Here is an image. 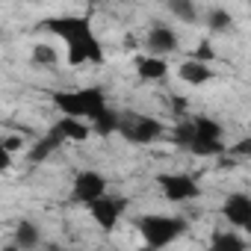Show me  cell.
<instances>
[{
    "instance_id": "16",
    "label": "cell",
    "mask_w": 251,
    "mask_h": 251,
    "mask_svg": "<svg viewBox=\"0 0 251 251\" xmlns=\"http://www.w3.org/2000/svg\"><path fill=\"white\" fill-rule=\"evenodd\" d=\"M210 251H248L245 239L239 233H225V230H216L213 239H210Z\"/></svg>"
},
{
    "instance_id": "29",
    "label": "cell",
    "mask_w": 251,
    "mask_h": 251,
    "mask_svg": "<svg viewBox=\"0 0 251 251\" xmlns=\"http://www.w3.org/2000/svg\"><path fill=\"white\" fill-rule=\"evenodd\" d=\"M3 251H18V245H15V242H12V245H6V248H3Z\"/></svg>"
},
{
    "instance_id": "4",
    "label": "cell",
    "mask_w": 251,
    "mask_h": 251,
    "mask_svg": "<svg viewBox=\"0 0 251 251\" xmlns=\"http://www.w3.org/2000/svg\"><path fill=\"white\" fill-rule=\"evenodd\" d=\"M86 207H89V216L95 219V225L100 230H112L118 225L121 213L127 210V201H124V198H112V195H103V198H98V201H92Z\"/></svg>"
},
{
    "instance_id": "22",
    "label": "cell",
    "mask_w": 251,
    "mask_h": 251,
    "mask_svg": "<svg viewBox=\"0 0 251 251\" xmlns=\"http://www.w3.org/2000/svg\"><path fill=\"white\" fill-rule=\"evenodd\" d=\"M207 24H210V30H216V33H225V30H230V24H233V15H230L227 9H210V12H207Z\"/></svg>"
},
{
    "instance_id": "13",
    "label": "cell",
    "mask_w": 251,
    "mask_h": 251,
    "mask_svg": "<svg viewBox=\"0 0 251 251\" xmlns=\"http://www.w3.org/2000/svg\"><path fill=\"white\" fill-rule=\"evenodd\" d=\"M39 242H42V230L33 222H18V227H15V245H18V251H36Z\"/></svg>"
},
{
    "instance_id": "3",
    "label": "cell",
    "mask_w": 251,
    "mask_h": 251,
    "mask_svg": "<svg viewBox=\"0 0 251 251\" xmlns=\"http://www.w3.org/2000/svg\"><path fill=\"white\" fill-rule=\"evenodd\" d=\"M68 45V62L71 65H83V62H103V48L100 42L95 39L92 30L86 33H77L74 39L65 42Z\"/></svg>"
},
{
    "instance_id": "21",
    "label": "cell",
    "mask_w": 251,
    "mask_h": 251,
    "mask_svg": "<svg viewBox=\"0 0 251 251\" xmlns=\"http://www.w3.org/2000/svg\"><path fill=\"white\" fill-rule=\"evenodd\" d=\"M169 12H172L175 18L186 21V24H192V21L198 18V9H195L192 0H169Z\"/></svg>"
},
{
    "instance_id": "20",
    "label": "cell",
    "mask_w": 251,
    "mask_h": 251,
    "mask_svg": "<svg viewBox=\"0 0 251 251\" xmlns=\"http://www.w3.org/2000/svg\"><path fill=\"white\" fill-rule=\"evenodd\" d=\"M118 121H121V115H118L115 109H109V106H106V109H103L92 124H95V133L109 136V133H115V130H118Z\"/></svg>"
},
{
    "instance_id": "9",
    "label": "cell",
    "mask_w": 251,
    "mask_h": 251,
    "mask_svg": "<svg viewBox=\"0 0 251 251\" xmlns=\"http://www.w3.org/2000/svg\"><path fill=\"white\" fill-rule=\"evenodd\" d=\"M148 48H151V56H166V53H175L177 50V36H175V30H169V27H154L151 33H148Z\"/></svg>"
},
{
    "instance_id": "5",
    "label": "cell",
    "mask_w": 251,
    "mask_h": 251,
    "mask_svg": "<svg viewBox=\"0 0 251 251\" xmlns=\"http://www.w3.org/2000/svg\"><path fill=\"white\" fill-rule=\"evenodd\" d=\"M157 183H160L163 195L169 201H175V204H183V201H192V198L201 195L195 177H189V175H160Z\"/></svg>"
},
{
    "instance_id": "27",
    "label": "cell",
    "mask_w": 251,
    "mask_h": 251,
    "mask_svg": "<svg viewBox=\"0 0 251 251\" xmlns=\"http://www.w3.org/2000/svg\"><path fill=\"white\" fill-rule=\"evenodd\" d=\"M230 154H239V157H248L251 154V139H239L233 148H230Z\"/></svg>"
},
{
    "instance_id": "11",
    "label": "cell",
    "mask_w": 251,
    "mask_h": 251,
    "mask_svg": "<svg viewBox=\"0 0 251 251\" xmlns=\"http://www.w3.org/2000/svg\"><path fill=\"white\" fill-rule=\"evenodd\" d=\"M53 103L62 109V115L65 118H86V103H83V98H80V89L77 92H56L53 95Z\"/></svg>"
},
{
    "instance_id": "23",
    "label": "cell",
    "mask_w": 251,
    "mask_h": 251,
    "mask_svg": "<svg viewBox=\"0 0 251 251\" xmlns=\"http://www.w3.org/2000/svg\"><path fill=\"white\" fill-rule=\"evenodd\" d=\"M195 139V127H192V121H180L177 127H175V133H172V142L177 145V148H189V142Z\"/></svg>"
},
{
    "instance_id": "25",
    "label": "cell",
    "mask_w": 251,
    "mask_h": 251,
    "mask_svg": "<svg viewBox=\"0 0 251 251\" xmlns=\"http://www.w3.org/2000/svg\"><path fill=\"white\" fill-rule=\"evenodd\" d=\"M0 148H3V151L12 157V154H18V151L24 148V139H21L18 133H9V136H3V139H0Z\"/></svg>"
},
{
    "instance_id": "14",
    "label": "cell",
    "mask_w": 251,
    "mask_h": 251,
    "mask_svg": "<svg viewBox=\"0 0 251 251\" xmlns=\"http://www.w3.org/2000/svg\"><path fill=\"white\" fill-rule=\"evenodd\" d=\"M136 74H139L142 80H163V77L169 74V65H166V59H160V56H142V59L136 62Z\"/></svg>"
},
{
    "instance_id": "17",
    "label": "cell",
    "mask_w": 251,
    "mask_h": 251,
    "mask_svg": "<svg viewBox=\"0 0 251 251\" xmlns=\"http://www.w3.org/2000/svg\"><path fill=\"white\" fill-rule=\"evenodd\" d=\"M62 142H65V139L56 133V127H50V133H48L42 142H36V148L30 151V160H33V163H42V160H48V157H50V154H53V151L62 145Z\"/></svg>"
},
{
    "instance_id": "6",
    "label": "cell",
    "mask_w": 251,
    "mask_h": 251,
    "mask_svg": "<svg viewBox=\"0 0 251 251\" xmlns=\"http://www.w3.org/2000/svg\"><path fill=\"white\" fill-rule=\"evenodd\" d=\"M103 195H106V180H103V175H98V172H80V175L74 177L71 198H74L77 204H92V201H98V198H103Z\"/></svg>"
},
{
    "instance_id": "15",
    "label": "cell",
    "mask_w": 251,
    "mask_h": 251,
    "mask_svg": "<svg viewBox=\"0 0 251 251\" xmlns=\"http://www.w3.org/2000/svg\"><path fill=\"white\" fill-rule=\"evenodd\" d=\"M80 98H83V103H86V118H89V121H95V118L106 109V98H103V92L95 89V86L80 89Z\"/></svg>"
},
{
    "instance_id": "26",
    "label": "cell",
    "mask_w": 251,
    "mask_h": 251,
    "mask_svg": "<svg viewBox=\"0 0 251 251\" xmlns=\"http://www.w3.org/2000/svg\"><path fill=\"white\" fill-rule=\"evenodd\" d=\"M216 59V50H213V45L210 42H201L198 48H195V62H204V65H210Z\"/></svg>"
},
{
    "instance_id": "2",
    "label": "cell",
    "mask_w": 251,
    "mask_h": 251,
    "mask_svg": "<svg viewBox=\"0 0 251 251\" xmlns=\"http://www.w3.org/2000/svg\"><path fill=\"white\" fill-rule=\"evenodd\" d=\"M118 133L133 145H148L163 136V124L151 115H124L118 121Z\"/></svg>"
},
{
    "instance_id": "1",
    "label": "cell",
    "mask_w": 251,
    "mask_h": 251,
    "mask_svg": "<svg viewBox=\"0 0 251 251\" xmlns=\"http://www.w3.org/2000/svg\"><path fill=\"white\" fill-rule=\"evenodd\" d=\"M183 233H186V222L177 219V216H157V213H151V216L139 219V236L145 239V245L151 251L172 245Z\"/></svg>"
},
{
    "instance_id": "19",
    "label": "cell",
    "mask_w": 251,
    "mask_h": 251,
    "mask_svg": "<svg viewBox=\"0 0 251 251\" xmlns=\"http://www.w3.org/2000/svg\"><path fill=\"white\" fill-rule=\"evenodd\" d=\"M186 151H192L195 157H222L225 154V142H216V139H201V136H195L192 142H189V148Z\"/></svg>"
},
{
    "instance_id": "24",
    "label": "cell",
    "mask_w": 251,
    "mask_h": 251,
    "mask_svg": "<svg viewBox=\"0 0 251 251\" xmlns=\"http://www.w3.org/2000/svg\"><path fill=\"white\" fill-rule=\"evenodd\" d=\"M59 56H56V50L50 48V45H36L33 48V62H39V65H53Z\"/></svg>"
},
{
    "instance_id": "10",
    "label": "cell",
    "mask_w": 251,
    "mask_h": 251,
    "mask_svg": "<svg viewBox=\"0 0 251 251\" xmlns=\"http://www.w3.org/2000/svg\"><path fill=\"white\" fill-rule=\"evenodd\" d=\"M177 74H180V80H183V83H189V86H204V83H210V80H213V68H210V65H204V62H195V59L180 62Z\"/></svg>"
},
{
    "instance_id": "18",
    "label": "cell",
    "mask_w": 251,
    "mask_h": 251,
    "mask_svg": "<svg viewBox=\"0 0 251 251\" xmlns=\"http://www.w3.org/2000/svg\"><path fill=\"white\" fill-rule=\"evenodd\" d=\"M192 127H195V136H201V139H216V142H222V124H219L216 118L198 115V118H192Z\"/></svg>"
},
{
    "instance_id": "8",
    "label": "cell",
    "mask_w": 251,
    "mask_h": 251,
    "mask_svg": "<svg viewBox=\"0 0 251 251\" xmlns=\"http://www.w3.org/2000/svg\"><path fill=\"white\" fill-rule=\"evenodd\" d=\"M48 24V30L50 33H56L59 39H74L77 33H86V30H92V24H89V18H77V15H62V18H48L45 21Z\"/></svg>"
},
{
    "instance_id": "7",
    "label": "cell",
    "mask_w": 251,
    "mask_h": 251,
    "mask_svg": "<svg viewBox=\"0 0 251 251\" xmlns=\"http://www.w3.org/2000/svg\"><path fill=\"white\" fill-rule=\"evenodd\" d=\"M225 216H227V222L233 225V227H239V230H248L251 227V198L245 195V192H233L227 201H225V210H222Z\"/></svg>"
},
{
    "instance_id": "12",
    "label": "cell",
    "mask_w": 251,
    "mask_h": 251,
    "mask_svg": "<svg viewBox=\"0 0 251 251\" xmlns=\"http://www.w3.org/2000/svg\"><path fill=\"white\" fill-rule=\"evenodd\" d=\"M53 127H56V133H59L65 142H86L89 133H92L89 124H86V121H77V118H59Z\"/></svg>"
},
{
    "instance_id": "28",
    "label": "cell",
    "mask_w": 251,
    "mask_h": 251,
    "mask_svg": "<svg viewBox=\"0 0 251 251\" xmlns=\"http://www.w3.org/2000/svg\"><path fill=\"white\" fill-rule=\"evenodd\" d=\"M9 166H12V157H9L3 148H0V175H3V172H9Z\"/></svg>"
}]
</instances>
